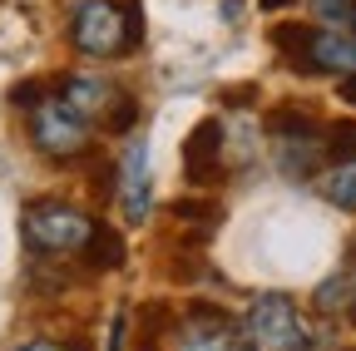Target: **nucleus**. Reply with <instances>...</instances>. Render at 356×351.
Here are the masks:
<instances>
[{
  "label": "nucleus",
  "instance_id": "nucleus-3",
  "mask_svg": "<svg viewBox=\"0 0 356 351\" xmlns=\"http://www.w3.org/2000/svg\"><path fill=\"white\" fill-rule=\"evenodd\" d=\"M70 40L89 60H114L124 55V10L109 0H79L70 15Z\"/></svg>",
  "mask_w": 356,
  "mask_h": 351
},
{
  "label": "nucleus",
  "instance_id": "nucleus-18",
  "mask_svg": "<svg viewBox=\"0 0 356 351\" xmlns=\"http://www.w3.org/2000/svg\"><path fill=\"white\" fill-rule=\"evenodd\" d=\"M317 15L346 25V20H356V6H351V0H317Z\"/></svg>",
  "mask_w": 356,
  "mask_h": 351
},
{
  "label": "nucleus",
  "instance_id": "nucleus-23",
  "mask_svg": "<svg viewBox=\"0 0 356 351\" xmlns=\"http://www.w3.org/2000/svg\"><path fill=\"white\" fill-rule=\"evenodd\" d=\"M351 262H356V243H351Z\"/></svg>",
  "mask_w": 356,
  "mask_h": 351
},
{
  "label": "nucleus",
  "instance_id": "nucleus-7",
  "mask_svg": "<svg viewBox=\"0 0 356 351\" xmlns=\"http://www.w3.org/2000/svg\"><path fill=\"white\" fill-rule=\"evenodd\" d=\"M119 198H124V218L129 223H144L149 203H154V179H149V144L129 139L124 163H119Z\"/></svg>",
  "mask_w": 356,
  "mask_h": 351
},
{
  "label": "nucleus",
  "instance_id": "nucleus-13",
  "mask_svg": "<svg viewBox=\"0 0 356 351\" xmlns=\"http://www.w3.org/2000/svg\"><path fill=\"white\" fill-rule=\"evenodd\" d=\"M307 40H312V25H277V30H273V45H277L282 60H287L292 70H302V74H307Z\"/></svg>",
  "mask_w": 356,
  "mask_h": 351
},
{
  "label": "nucleus",
  "instance_id": "nucleus-22",
  "mask_svg": "<svg viewBox=\"0 0 356 351\" xmlns=\"http://www.w3.org/2000/svg\"><path fill=\"white\" fill-rule=\"evenodd\" d=\"M282 6H292V0H262V10H282Z\"/></svg>",
  "mask_w": 356,
  "mask_h": 351
},
{
  "label": "nucleus",
  "instance_id": "nucleus-6",
  "mask_svg": "<svg viewBox=\"0 0 356 351\" xmlns=\"http://www.w3.org/2000/svg\"><path fill=\"white\" fill-rule=\"evenodd\" d=\"M60 104L79 119V124H109L114 104H119V90L99 74H70L60 84Z\"/></svg>",
  "mask_w": 356,
  "mask_h": 351
},
{
  "label": "nucleus",
  "instance_id": "nucleus-21",
  "mask_svg": "<svg viewBox=\"0 0 356 351\" xmlns=\"http://www.w3.org/2000/svg\"><path fill=\"white\" fill-rule=\"evenodd\" d=\"M341 99H346V104H356V70L341 79Z\"/></svg>",
  "mask_w": 356,
  "mask_h": 351
},
{
  "label": "nucleus",
  "instance_id": "nucleus-5",
  "mask_svg": "<svg viewBox=\"0 0 356 351\" xmlns=\"http://www.w3.org/2000/svg\"><path fill=\"white\" fill-rule=\"evenodd\" d=\"M173 351H252V341H243V327L218 307H193L173 332Z\"/></svg>",
  "mask_w": 356,
  "mask_h": 351
},
{
  "label": "nucleus",
  "instance_id": "nucleus-1",
  "mask_svg": "<svg viewBox=\"0 0 356 351\" xmlns=\"http://www.w3.org/2000/svg\"><path fill=\"white\" fill-rule=\"evenodd\" d=\"M25 243L35 252H84V243L95 238V218L74 203H60V198H40L25 208Z\"/></svg>",
  "mask_w": 356,
  "mask_h": 351
},
{
  "label": "nucleus",
  "instance_id": "nucleus-9",
  "mask_svg": "<svg viewBox=\"0 0 356 351\" xmlns=\"http://www.w3.org/2000/svg\"><path fill=\"white\" fill-rule=\"evenodd\" d=\"M218 158H222V129H218V119H203L193 134H188V149H184L188 179H193V183H213L218 173H222Z\"/></svg>",
  "mask_w": 356,
  "mask_h": 351
},
{
  "label": "nucleus",
  "instance_id": "nucleus-10",
  "mask_svg": "<svg viewBox=\"0 0 356 351\" xmlns=\"http://www.w3.org/2000/svg\"><path fill=\"white\" fill-rule=\"evenodd\" d=\"M312 307H317L322 317H351L356 312V272L327 277L317 292H312Z\"/></svg>",
  "mask_w": 356,
  "mask_h": 351
},
{
  "label": "nucleus",
  "instance_id": "nucleus-15",
  "mask_svg": "<svg viewBox=\"0 0 356 351\" xmlns=\"http://www.w3.org/2000/svg\"><path fill=\"white\" fill-rule=\"evenodd\" d=\"M322 134H327V154L337 158V163H346V158H356V119H337V124H327L322 129Z\"/></svg>",
  "mask_w": 356,
  "mask_h": 351
},
{
  "label": "nucleus",
  "instance_id": "nucleus-2",
  "mask_svg": "<svg viewBox=\"0 0 356 351\" xmlns=\"http://www.w3.org/2000/svg\"><path fill=\"white\" fill-rule=\"evenodd\" d=\"M248 332H252V341L273 346V351H312L317 346L312 332H307V322H302V312L292 307V297H282V292H267V297L252 302Z\"/></svg>",
  "mask_w": 356,
  "mask_h": 351
},
{
  "label": "nucleus",
  "instance_id": "nucleus-11",
  "mask_svg": "<svg viewBox=\"0 0 356 351\" xmlns=\"http://www.w3.org/2000/svg\"><path fill=\"white\" fill-rule=\"evenodd\" d=\"M317 188H322V198H327V203H337V208H351V213H356V158H346V163L327 168L322 179H317Z\"/></svg>",
  "mask_w": 356,
  "mask_h": 351
},
{
  "label": "nucleus",
  "instance_id": "nucleus-12",
  "mask_svg": "<svg viewBox=\"0 0 356 351\" xmlns=\"http://www.w3.org/2000/svg\"><path fill=\"white\" fill-rule=\"evenodd\" d=\"M267 129H273L277 144L282 139H322V124L312 114H302V109H277L273 119H267Z\"/></svg>",
  "mask_w": 356,
  "mask_h": 351
},
{
  "label": "nucleus",
  "instance_id": "nucleus-14",
  "mask_svg": "<svg viewBox=\"0 0 356 351\" xmlns=\"http://www.w3.org/2000/svg\"><path fill=\"white\" fill-rule=\"evenodd\" d=\"M84 257L95 262V268H119L124 262V238L114 228H95V238L84 243Z\"/></svg>",
  "mask_w": 356,
  "mask_h": 351
},
{
  "label": "nucleus",
  "instance_id": "nucleus-8",
  "mask_svg": "<svg viewBox=\"0 0 356 351\" xmlns=\"http://www.w3.org/2000/svg\"><path fill=\"white\" fill-rule=\"evenodd\" d=\"M332 70V74H351L356 70V40L341 30H312L307 40V74Z\"/></svg>",
  "mask_w": 356,
  "mask_h": 351
},
{
  "label": "nucleus",
  "instance_id": "nucleus-4",
  "mask_svg": "<svg viewBox=\"0 0 356 351\" xmlns=\"http://www.w3.org/2000/svg\"><path fill=\"white\" fill-rule=\"evenodd\" d=\"M30 144L44 158H79L89 149V124H79L60 99L30 104Z\"/></svg>",
  "mask_w": 356,
  "mask_h": 351
},
{
  "label": "nucleus",
  "instance_id": "nucleus-20",
  "mask_svg": "<svg viewBox=\"0 0 356 351\" xmlns=\"http://www.w3.org/2000/svg\"><path fill=\"white\" fill-rule=\"evenodd\" d=\"M15 351H65V346H60V341H44V336H40V341H20Z\"/></svg>",
  "mask_w": 356,
  "mask_h": 351
},
{
  "label": "nucleus",
  "instance_id": "nucleus-16",
  "mask_svg": "<svg viewBox=\"0 0 356 351\" xmlns=\"http://www.w3.org/2000/svg\"><path fill=\"white\" fill-rule=\"evenodd\" d=\"M144 45V15H139V0H124V50H139Z\"/></svg>",
  "mask_w": 356,
  "mask_h": 351
},
{
  "label": "nucleus",
  "instance_id": "nucleus-17",
  "mask_svg": "<svg viewBox=\"0 0 356 351\" xmlns=\"http://www.w3.org/2000/svg\"><path fill=\"white\" fill-rule=\"evenodd\" d=\"M134 119H139V104H134L129 95H119V104H114V114H109V134H124V129H134Z\"/></svg>",
  "mask_w": 356,
  "mask_h": 351
},
{
  "label": "nucleus",
  "instance_id": "nucleus-19",
  "mask_svg": "<svg viewBox=\"0 0 356 351\" xmlns=\"http://www.w3.org/2000/svg\"><path fill=\"white\" fill-rule=\"evenodd\" d=\"M104 351H124V312H114V322H109V341H104Z\"/></svg>",
  "mask_w": 356,
  "mask_h": 351
}]
</instances>
